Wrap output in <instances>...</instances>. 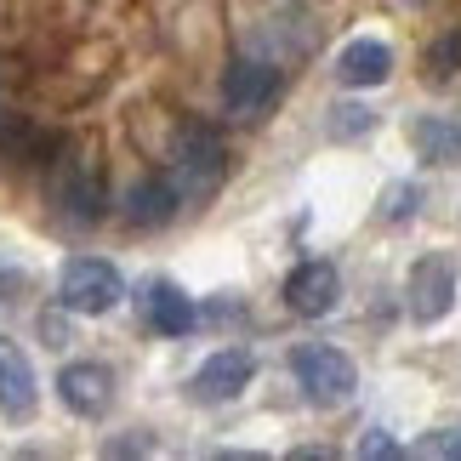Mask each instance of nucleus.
<instances>
[{"instance_id": "f257e3e1", "label": "nucleus", "mask_w": 461, "mask_h": 461, "mask_svg": "<svg viewBox=\"0 0 461 461\" xmlns=\"http://www.w3.org/2000/svg\"><path fill=\"white\" fill-rule=\"evenodd\" d=\"M171 188L176 200H205V194H217L222 183V137L200 126V120H188V126H176V143H171Z\"/></svg>"}, {"instance_id": "f03ea898", "label": "nucleus", "mask_w": 461, "mask_h": 461, "mask_svg": "<svg viewBox=\"0 0 461 461\" xmlns=\"http://www.w3.org/2000/svg\"><path fill=\"white\" fill-rule=\"evenodd\" d=\"M51 205L80 228L103 217L109 194H103V171L86 149H58V159H51Z\"/></svg>"}, {"instance_id": "7ed1b4c3", "label": "nucleus", "mask_w": 461, "mask_h": 461, "mask_svg": "<svg viewBox=\"0 0 461 461\" xmlns=\"http://www.w3.org/2000/svg\"><path fill=\"white\" fill-rule=\"evenodd\" d=\"M291 376L296 387H303V399L308 404H348L353 399V387H359V370H353V359L342 348H330V342H308V348H296L291 353Z\"/></svg>"}, {"instance_id": "20e7f679", "label": "nucleus", "mask_w": 461, "mask_h": 461, "mask_svg": "<svg viewBox=\"0 0 461 461\" xmlns=\"http://www.w3.org/2000/svg\"><path fill=\"white\" fill-rule=\"evenodd\" d=\"M279 92H285V80H279V68L274 63H262V58H234L228 63V75H222V103H228V114L234 120H257V114H268Z\"/></svg>"}, {"instance_id": "39448f33", "label": "nucleus", "mask_w": 461, "mask_h": 461, "mask_svg": "<svg viewBox=\"0 0 461 461\" xmlns=\"http://www.w3.org/2000/svg\"><path fill=\"white\" fill-rule=\"evenodd\" d=\"M126 285H120V268L103 257H75L63 268V308L68 313H109Z\"/></svg>"}, {"instance_id": "423d86ee", "label": "nucleus", "mask_w": 461, "mask_h": 461, "mask_svg": "<svg viewBox=\"0 0 461 461\" xmlns=\"http://www.w3.org/2000/svg\"><path fill=\"white\" fill-rule=\"evenodd\" d=\"M404 296H411V313L421 319V325H438V319L456 308V262L450 257H421L411 268Z\"/></svg>"}, {"instance_id": "0eeeda50", "label": "nucleus", "mask_w": 461, "mask_h": 461, "mask_svg": "<svg viewBox=\"0 0 461 461\" xmlns=\"http://www.w3.org/2000/svg\"><path fill=\"white\" fill-rule=\"evenodd\" d=\"M251 376H257V359H251V353H245V348H222V353H211V359L194 370L188 393L200 399V404H222V399H234Z\"/></svg>"}, {"instance_id": "6e6552de", "label": "nucleus", "mask_w": 461, "mask_h": 461, "mask_svg": "<svg viewBox=\"0 0 461 461\" xmlns=\"http://www.w3.org/2000/svg\"><path fill=\"white\" fill-rule=\"evenodd\" d=\"M58 399L68 404L75 416H103L114 404V376L109 365H92V359H75L58 370Z\"/></svg>"}, {"instance_id": "1a4fd4ad", "label": "nucleus", "mask_w": 461, "mask_h": 461, "mask_svg": "<svg viewBox=\"0 0 461 461\" xmlns=\"http://www.w3.org/2000/svg\"><path fill=\"white\" fill-rule=\"evenodd\" d=\"M34 404H41V387H34V365H29V353L0 336V416L29 421V416H34Z\"/></svg>"}, {"instance_id": "9d476101", "label": "nucleus", "mask_w": 461, "mask_h": 461, "mask_svg": "<svg viewBox=\"0 0 461 461\" xmlns=\"http://www.w3.org/2000/svg\"><path fill=\"white\" fill-rule=\"evenodd\" d=\"M336 296H342V279H336L330 262H303V268L285 279V303H291V313H303V319L330 313Z\"/></svg>"}, {"instance_id": "9b49d317", "label": "nucleus", "mask_w": 461, "mask_h": 461, "mask_svg": "<svg viewBox=\"0 0 461 461\" xmlns=\"http://www.w3.org/2000/svg\"><path fill=\"white\" fill-rule=\"evenodd\" d=\"M143 319L154 330H166V336H188L200 313H194V303L171 285V279H149L143 285Z\"/></svg>"}, {"instance_id": "f8f14e48", "label": "nucleus", "mask_w": 461, "mask_h": 461, "mask_svg": "<svg viewBox=\"0 0 461 461\" xmlns=\"http://www.w3.org/2000/svg\"><path fill=\"white\" fill-rule=\"evenodd\" d=\"M387 68H393V51L382 41H348L342 58H336V80L342 86H382Z\"/></svg>"}, {"instance_id": "ddd939ff", "label": "nucleus", "mask_w": 461, "mask_h": 461, "mask_svg": "<svg viewBox=\"0 0 461 461\" xmlns=\"http://www.w3.org/2000/svg\"><path fill=\"white\" fill-rule=\"evenodd\" d=\"M411 143L428 166H461V126L456 120H438V114H421L411 126Z\"/></svg>"}, {"instance_id": "4468645a", "label": "nucleus", "mask_w": 461, "mask_h": 461, "mask_svg": "<svg viewBox=\"0 0 461 461\" xmlns=\"http://www.w3.org/2000/svg\"><path fill=\"white\" fill-rule=\"evenodd\" d=\"M171 211H176V188H171V176H149V183H137L131 188V211L126 217L137 228H159V222H171Z\"/></svg>"}, {"instance_id": "2eb2a0df", "label": "nucleus", "mask_w": 461, "mask_h": 461, "mask_svg": "<svg viewBox=\"0 0 461 461\" xmlns=\"http://www.w3.org/2000/svg\"><path fill=\"white\" fill-rule=\"evenodd\" d=\"M0 149L17 154V159H34V154L51 149V137H41L29 120H17V114H0Z\"/></svg>"}, {"instance_id": "dca6fc26", "label": "nucleus", "mask_w": 461, "mask_h": 461, "mask_svg": "<svg viewBox=\"0 0 461 461\" xmlns=\"http://www.w3.org/2000/svg\"><path fill=\"white\" fill-rule=\"evenodd\" d=\"M456 63H461V29L428 51V75H456Z\"/></svg>"}, {"instance_id": "f3484780", "label": "nucleus", "mask_w": 461, "mask_h": 461, "mask_svg": "<svg viewBox=\"0 0 461 461\" xmlns=\"http://www.w3.org/2000/svg\"><path fill=\"white\" fill-rule=\"evenodd\" d=\"M330 114H336V120H330V131H336V137H342V131H353V137L370 131V109H359V103H336Z\"/></svg>"}, {"instance_id": "a211bd4d", "label": "nucleus", "mask_w": 461, "mask_h": 461, "mask_svg": "<svg viewBox=\"0 0 461 461\" xmlns=\"http://www.w3.org/2000/svg\"><path fill=\"white\" fill-rule=\"evenodd\" d=\"M416 456H445V461H461V428H450V433H433V438H421V445H416Z\"/></svg>"}, {"instance_id": "6ab92c4d", "label": "nucleus", "mask_w": 461, "mask_h": 461, "mask_svg": "<svg viewBox=\"0 0 461 461\" xmlns=\"http://www.w3.org/2000/svg\"><path fill=\"white\" fill-rule=\"evenodd\" d=\"M411 205H416V188L411 183H393L382 194V217H411Z\"/></svg>"}, {"instance_id": "aec40b11", "label": "nucleus", "mask_w": 461, "mask_h": 461, "mask_svg": "<svg viewBox=\"0 0 461 461\" xmlns=\"http://www.w3.org/2000/svg\"><path fill=\"white\" fill-rule=\"evenodd\" d=\"M359 456H370V461H382V456H399V438L376 428V433H365V438H359Z\"/></svg>"}]
</instances>
